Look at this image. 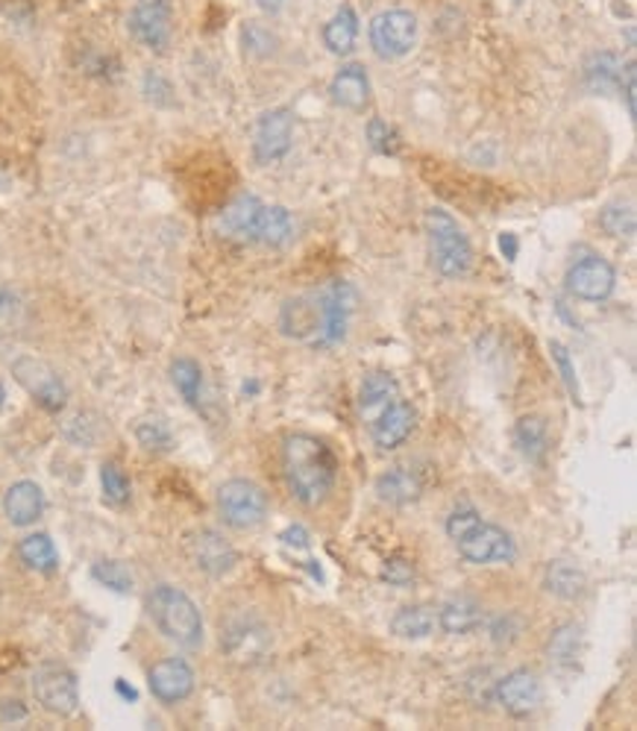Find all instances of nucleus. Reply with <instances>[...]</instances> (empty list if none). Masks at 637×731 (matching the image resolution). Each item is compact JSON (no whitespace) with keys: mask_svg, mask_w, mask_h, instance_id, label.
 Masks as SVG:
<instances>
[{"mask_svg":"<svg viewBox=\"0 0 637 731\" xmlns=\"http://www.w3.org/2000/svg\"><path fill=\"white\" fill-rule=\"evenodd\" d=\"M282 476L291 497L300 506L315 508L327 503L335 487L338 461L327 441L309 432H294L282 441Z\"/></svg>","mask_w":637,"mask_h":731,"instance_id":"obj_1","label":"nucleus"},{"mask_svg":"<svg viewBox=\"0 0 637 731\" xmlns=\"http://www.w3.org/2000/svg\"><path fill=\"white\" fill-rule=\"evenodd\" d=\"M447 534L470 564H511L517 558L515 538L503 526L482 520L473 506H459L447 517Z\"/></svg>","mask_w":637,"mask_h":731,"instance_id":"obj_2","label":"nucleus"},{"mask_svg":"<svg viewBox=\"0 0 637 731\" xmlns=\"http://www.w3.org/2000/svg\"><path fill=\"white\" fill-rule=\"evenodd\" d=\"M148 614L162 635L182 649H198L203 644V617L194 600L174 585H156L148 593Z\"/></svg>","mask_w":637,"mask_h":731,"instance_id":"obj_3","label":"nucleus"},{"mask_svg":"<svg viewBox=\"0 0 637 731\" xmlns=\"http://www.w3.org/2000/svg\"><path fill=\"white\" fill-rule=\"evenodd\" d=\"M423 226L429 235V254L435 271L447 280H461L473 264V247H470L459 221L444 209H429L423 217Z\"/></svg>","mask_w":637,"mask_h":731,"instance_id":"obj_4","label":"nucleus"},{"mask_svg":"<svg viewBox=\"0 0 637 731\" xmlns=\"http://www.w3.org/2000/svg\"><path fill=\"white\" fill-rule=\"evenodd\" d=\"M273 647V635L256 611H233L221 620V649L233 664H262Z\"/></svg>","mask_w":637,"mask_h":731,"instance_id":"obj_5","label":"nucleus"},{"mask_svg":"<svg viewBox=\"0 0 637 731\" xmlns=\"http://www.w3.org/2000/svg\"><path fill=\"white\" fill-rule=\"evenodd\" d=\"M217 511L238 532L256 529L268 517V494L250 479H229L217 487Z\"/></svg>","mask_w":637,"mask_h":731,"instance_id":"obj_6","label":"nucleus"},{"mask_svg":"<svg viewBox=\"0 0 637 731\" xmlns=\"http://www.w3.org/2000/svg\"><path fill=\"white\" fill-rule=\"evenodd\" d=\"M12 376L19 379V385L36 400L47 412H62L68 403V388L62 382V376L54 367L42 362V358L21 356L12 362Z\"/></svg>","mask_w":637,"mask_h":731,"instance_id":"obj_7","label":"nucleus"},{"mask_svg":"<svg viewBox=\"0 0 637 731\" xmlns=\"http://www.w3.org/2000/svg\"><path fill=\"white\" fill-rule=\"evenodd\" d=\"M417 42V19L409 10H385L370 21V45L379 59H403Z\"/></svg>","mask_w":637,"mask_h":731,"instance_id":"obj_8","label":"nucleus"},{"mask_svg":"<svg viewBox=\"0 0 637 731\" xmlns=\"http://www.w3.org/2000/svg\"><path fill=\"white\" fill-rule=\"evenodd\" d=\"M33 696L50 714L71 717L80 708V687L76 675L62 664H45L33 673Z\"/></svg>","mask_w":637,"mask_h":731,"instance_id":"obj_9","label":"nucleus"},{"mask_svg":"<svg viewBox=\"0 0 637 731\" xmlns=\"http://www.w3.org/2000/svg\"><path fill=\"white\" fill-rule=\"evenodd\" d=\"M564 285H567V291H570L576 300L602 303L614 294L617 273H614L611 262H605L602 256H585V259L570 264Z\"/></svg>","mask_w":637,"mask_h":731,"instance_id":"obj_10","label":"nucleus"},{"mask_svg":"<svg viewBox=\"0 0 637 731\" xmlns=\"http://www.w3.org/2000/svg\"><path fill=\"white\" fill-rule=\"evenodd\" d=\"M494 699L506 708L511 717H532L544 703V687L538 675L526 667H517L508 675H503L494 685Z\"/></svg>","mask_w":637,"mask_h":731,"instance_id":"obj_11","label":"nucleus"},{"mask_svg":"<svg viewBox=\"0 0 637 731\" xmlns=\"http://www.w3.org/2000/svg\"><path fill=\"white\" fill-rule=\"evenodd\" d=\"M188 555H191L194 567L212 579H221L238 564L235 546L215 529H198V532L188 534Z\"/></svg>","mask_w":637,"mask_h":731,"instance_id":"obj_12","label":"nucleus"},{"mask_svg":"<svg viewBox=\"0 0 637 731\" xmlns=\"http://www.w3.org/2000/svg\"><path fill=\"white\" fill-rule=\"evenodd\" d=\"M323 323H327V318H323V303H320L318 294L294 297L280 311L282 335L294 338V341H309L315 347H320Z\"/></svg>","mask_w":637,"mask_h":731,"instance_id":"obj_13","label":"nucleus"},{"mask_svg":"<svg viewBox=\"0 0 637 731\" xmlns=\"http://www.w3.org/2000/svg\"><path fill=\"white\" fill-rule=\"evenodd\" d=\"M148 687L160 703L177 705L194 691V670L186 658H162L148 673Z\"/></svg>","mask_w":637,"mask_h":731,"instance_id":"obj_14","label":"nucleus"},{"mask_svg":"<svg viewBox=\"0 0 637 731\" xmlns=\"http://www.w3.org/2000/svg\"><path fill=\"white\" fill-rule=\"evenodd\" d=\"M130 33L151 50H165L170 42V0H139L130 12Z\"/></svg>","mask_w":637,"mask_h":731,"instance_id":"obj_15","label":"nucleus"},{"mask_svg":"<svg viewBox=\"0 0 637 731\" xmlns=\"http://www.w3.org/2000/svg\"><path fill=\"white\" fill-rule=\"evenodd\" d=\"M291 135H294V118H291L288 109L264 113L256 123V162H262V165L280 162L291 151Z\"/></svg>","mask_w":637,"mask_h":731,"instance_id":"obj_16","label":"nucleus"},{"mask_svg":"<svg viewBox=\"0 0 637 731\" xmlns=\"http://www.w3.org/2000/svg\"><path fill=\"white\" fill-rule=\"evenodd\" d=\"M320 303H323V338L320 347H332L338 341H344L350 327V315L356 309V291L350 288L347 282H332L327 288L318 291Z\"/></svg>","mask_w":637,"mask_h":731,"instance_id":"obj_17","label":"nucleus"},{"mask_svg":"<svg viewBox=\"0 0 637 731\" xmlns=\"http://www.w3.org/2000/svg\"><path fill=\"white\" fill-rule=\"evenodd\" d=\"M417 423V412L409 400L397 397L394 403L385 405L382 414L374 423V444L379 450H397L400 444L409 441V435L414 432Z\"/></svg>","mask_w":637,"mask_h":731,"instance_id":"obj_18","label":"nucleus"},{"mask_svg":"<svg viewBox=\"0 0 637 731\" xmlns=\"http://www.w3.org/2000/svg\"><path fill=\"white\" fill-rule=\"evenodd\" d=\"M3 515L12 526H33L45 515V491L36 482L21 479L3 494Z\"/></svg>","mask_w":637,"mask_h":731,"instance_id":"obj_19","label":"nucleus"},{"mask_svg":"<svg viewBox=\"0 0 637 731\" xmlns=\"http://www.w3.org/2000/svg\"><path fill=\"white\" fill-rule=\"evenodd\" d=\"M264 203L253 194L235 198L221 215V229L235 241H253L259 238V224H262Z\"/></svg>","mask_w":637,"mask_h":731,"instance_id":"obj_20","label":"nucleus"},{"mask_svg":"<svg viewBox=\"0 0 637 731\" xmlns=\"http://www.w3.org/2000/svg\"><path fill=\"white\" fill-rule=\"evenodd\" d=\"M376 497L388 506H412L423 497V476L414 468H391L376 479Z\"/></svg>","mask_w":637,"mask_h":731,"instance_id":"obj_21","label":"nucleus"},{"mask_svg":"<svg viewBox=\"0 0 637 731\" xmlns=\"http://www.w3.org/2000/svg\"><path fill=\"white\" fill-rule=\"evenodd\" d=\"M329 94L341 109H350V113H362L370 101V80H367V71L362 66H344L332 76V85H329Z\"/></svg>","mask_w":637,"mask_h":731,"instance_id":"obj_22","label":"nucleus"},{"mask_svg":"<svg viewBox=\"0 0 637 731\" xmlns=\"http://www.w3.org/2000/svg\"><path fill=\"white\" fill-rule=\"evenodd\" d=\"M482 605L476 600H470V597H452L438 609V623L447 635L452 638H459V635H470V632H476L482 626Z\"/></svg>","mask_w":637,"mask_h":731,"instance_id":"obj_23","label":"nucleus"},{"mask_svg":"<svg viewBox=\"0 0 637 731\" xmlns=\"http://www.w3.org/2000/svg\"><path fill=\"white\" fill-rule=\"evenodd\" d=\"M544 588L558 600H579L588 591V576L576 562L555 558V562L546 564Z\"/></svg>","mask_w":637,"mask_h":731,"instance_id":"obj_24","label":"nucleus"},{"mask_svg":"<svg viewBox=\"0 0 637 731\" xmlns=\"http://www.w3.org/2000/svg\"><path fill=\"white\" fill-rule=\"evenodd\" d=\"M515 444L520 447L526 459L534 461V464H541L550 450V429H546L544 417H538V414H526L520 417L515 426Z\"/></svg>","mask_w":637,"mask_h":731,"instance_id":"obj_25","label":"nucleus"},{"mask_svg":"<svg viewBox=\"0 0 637 731\" xmlns=\"http://www.w3.org/2000/svg\"><path fill=\"white\" fill-rule=\"evenodd\" d=\"M358 36V15L353 12V7H341V10L332 15L327 27H323V45L329 47V54L335 57H344L356 47Z\"/></svg>","mask_w":637,"mask_h":731,"instance_id":"obj_26","label":"nucleus"},{"mask_svg":"<svg viewBox=\"0 0 637 731\" xmlns=\"http://www.w3.org/2000/svg\"><path fill=\"white\" fill-rule=\"evenodd\" d=\"M435 620H438V614H435L432 605H405L391 620V632H394L397 638L423 640L432 635Z\"/></svg>","mask_w":637,"mask_h":731,"instance_id":"obj_27","label":"nucleus"},{"mask_svg":"<svg viewBox=\"0 0 637 731\" xmlns=\"http://www.w3.org/2000/svg\"><path fill=\"white\" fill-rule=\"evenodd\" d=\"M400 397V385L391 374H385V370H374V374L365 376V382H362V391H358V405H362V412L374 414L376 409H385V405H391Z\"/></svg>","mask_w":637,"mask_h":731,"instance_id":"obj_28","label":"nucleus"},{"mask_svg":"<svg viewBox=\"0 0 637 731\" xmlns=\"http://www.w3.org/2000/svg\"><path fill=\"white\" fill-rule=\"evenodd\" d=\"M626 68H623V59L614 57V54H597V57L588 59V66H585V83H588L591 92L620 89L623 76H626Z\"/></svg>","mask_w":637,"mask_h":731,"instance_id":"obj_29","label":"nucleus"},{"mask_svg":"<svg viewBox=\"0 0 637 731\" xmlns=\"http://www.w3.org/2000/svg\"><path fill=\"white\" fill-rule=\"evenodd\" d=\"M19 555H21V562L27 564L30 570H36V573H54L59 567L57 546H54V541H50V534H45V532L27 534V538H24V541L19 544Z\"/></svg>","mask_w":637,"mask_h":731,"instance_id":"obj_30","label":"nucleus"},{"mask_svg":"<svg viewBox=\"0 0 637 731\" xmlns=\"http://www.w3.org/2000/svg\"><path fill=\"white\" fill-rule=\"evenodd\" d=\"M170 382L188 405H203V370L194 358H174L170 362Z\"/></svg>","mask_w":637,"mask_h":731,"instance_id":"obj_31","label":"nucleus"},{"mask_svg":"<svg viewBox=\"0 0 637 731\" xmlns=\"http://www.w3.org/2000/svg\"><path fill=\"white\" fill-rule=\"evenodd\" d=\"M581 652V626L564 623L553 632V638L546 644V656L555 667H576Z\"/></svg>","mask_w":637,"mask_h":731,"instance_id":"obj_32","label":"nucleus"},{"mask_svg":"<svg viewBox=\"0 0 637 731\" xmlns=\"http://www.w3.org/2000/svg\"><path fill=\"white\" fill-rule=\"evenodd\" d=\"M294 226H291L288 209L282 207H264L262 209V224H259V238L256 244H264V247H282L288 241Z\"/></svg>","mask_w":637,"mask_h":731,"instance_id":"obj_33","label":"nucleus"},{"mask_svg":"<svg viewBox=\"0 0 637 731\" xmlns=\"http://www.w3.org/2000/svg\"><path fill=\"white\" fill-rule=\"evenodd\" d=\"M135 438L144 450L151 452H165L174 447V435H170L168 423L156 421V417H148L135 426Z\"/></svg>","mask_w":637,"mask_h":731,"instance_id":"obj_34","label":"nucleus"},{"mask_svg":"<svg viewBox=\"0 0 637 731\" xmlns=\"http://www.w3.org/2000/svg\"><path fill=\"white\" fill-rule=\"evenodd\" d=\"M101 485H104L106 503H113V506L130 503V479L115 461H106L104 468H101Z\"/></svg>","mask_w":637,"mask_h":731,"instance_id":"obj_35","label":"nucleus"},{"mask_svg":"<svg viewBox=\"0 0 637 731\" xmlns=\"http://www.w3.org/2000/svg\"><path fill=\"white\" fill-rule=\"evenodd\" d=\"M92 576L104 588H109V591L115 593H127L132 591V573L123 567L121 562H113V558H104V562H97L92 567Z\"/></svg>","mask_w":637,"mask_h":731,"instance_id":"obj_36","label":"nucleus"},{"mask_svg":"<svg viewBox=\"0 0 637 731\" xmlns=\"http://www.w3.org/2000/svg\"><path fill=\"white\" fill-rule=\"evenodd\" d=\"M600 224L614 238H632L635 235V212H632V207H623V203H611V207L602 209Z\"/></svg>","mask_w":637,"mask_h":731,"instance_id":"obj_37","label":"nucleus"},{"mask_svg":"<svg viewBox=\"0 0 637 731\" xmlns=\"http://www.w3.org/2000/svg\"><path fill=\"white\" fill-rule=\"evenodd\" d=\"M550 353H553L555 358V367H558V374H562L564 379V388L570 391L573 403H581V394H579V379H576V367H573L570 362V353H567V347H564L562 341H550Z\"/></svg>","mask_w":637,"mask_h":731,"instance_id":"obj_38","label":"nucleus"},{"mask_svg":"<svg viewBox=\"0 0 637 731\" xmlns=\"http://www.w3.org/2000/svg\"><path fill=\"white\" fill-rule=\"evenodd\" d=\"M382 579L388 585H394V588H405V585L414 581V564L403 558V555H391L382 567Z\"/></svg>","mask_w":637,"mask_h":731,"instance_id":"obj_39","label":"nucleus"},{"mask_svg":"<svg viewBox=\"0 0 637 731\" xmlns=\"http://www.w3.org/2000/svg\"><path fill=\"white\" fill-rule=\"evenodd\" d=\"M367 141H370V148L376 153H397V135L394 130L382 121V118H374V121L367 123Z\"/></svg>","mask_w":637,"mask_h":731,"instance_id":"obj_40","label":"nucleus"},{"mask_svg":"<svg viewBox=\"0 0 637 731\" xmlns=\"http://www.w3.org/2000/svg\"><path fill=\"white\" fill-rule=\"evenodd\" d=\"M244 45H247L250 54H259V57H264V54H271L273 50L276 38H273L271 30H264L262 24H247V27H244Z\"/></svg>","mask_w":637,"mask_h":731,"instance_id":"obj_41","label":"nucleus"},{"mask_svg":"<svg viewBox=\"0 0 637 731\" xmlns=\"http://www.w3.org/2000/svg\"><path fill=\"white\" fill-rule=\"evenodd\" d=\"M491 638L497 647H511L517 638V620L511 614H499L491 620Z\"/></svg>","mask_w":637,"mask_h":731,"instance_id":"obj_42","label":"nucleus"},{"mask_svg":"<svg viewBox=\"0 0 637 731\" xmlns=\"http://www.w3.org/2000/svg\"><path fill=\"white\" fill-rule=\"evenodd\" d=\"M21 315H24V306L19 297L12 291H0V329L19 327Z\"/></svg>","mask_w":637,"mask_h":731,"instance_id":"obj_43","label":"nucleus"},{"mask_svg":"<svg viewBox=\"0 0 637 731\" xmlns=\"http://www.w3.org/2000/svg\"><path fill=\"white\" fill-rule=\"evenodd\" d=\"M282 541L288 546H300V550H306V546H309V532H306L303 526H288V529L282 532Z\"/></svg>","mask_w":637,"mask_h":731,"instance_id":"obj_44","label":"nucleus"},{"mask_svg":"<svg viewBox=\"0 0 637 731\" xmlns=\"http://www.w3.org/2000/svg\"><path fill=\"white\" fill-rule=\"evenodd\" d=\"M499 247H503V254H508V259H515L517 256L515 235H503V238H499Z\"/></svg>","mask_w":637,"mask_h":731,"instance_id":"obj_45","label":"nucleus"},{"mask_svg":"<svg viewBox=\"0 0 637 731\" xmlns=\"http://www.w3.org/2000/svg\"><path fill=\"white\" fill-rule=\"evenodd\" d=\"M282 3H285V0H259V7H262L264 12H280L282 10Z\"/></svg>","mask_w":637,"mask_h":731,"instance_id":"obj_46","label":"nucleus"},{"mask_svg":"<svg viewBox=\"0 0 637 731\" xmlns=\"http://www.w3.org/2000/svg\"><path fill=\"white\" fill-rule=\"evenodd\" d=\"M118 694H123V696H130V699H135V691H132V687L123 685V682H118Z\"/></svg>","mask_w":637,"mask_h":731,"instance_id":"obj_47","label":"nucleus"},{"mask_svg":"<svg viewBox=\"0 0 637 731\" xmlns=\"http://www.w3.org/2000/svg\"><path fill=\"white\" fill-rule=\"evenodd\" d=\"M3 400H7V388H3V382H0V405H3Z\"/></svg>","mask_w":637,"mask_h":731,"instance_id":"obj_48","label":"nucleus"}]
</instances>
